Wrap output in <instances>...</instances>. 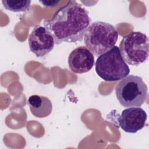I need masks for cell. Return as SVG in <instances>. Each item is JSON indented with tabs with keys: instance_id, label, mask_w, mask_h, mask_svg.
I'll return each mask as SVG.
<instances>
[{
	"instance_id": "6da1fadb",
	"label": "cell",
	"mask_w": 149,
	"mask_h": 149,
	"mask_svg": "<svg viewBox=\"0 0 149 149\" xmlns=\"http://www.w3.org/2000/svg\"><path fill=\"white\" fill-rule=\"evenodd\" d=\"M87 11L75 1H69L49 20L44 22V27L52 35L55 44L82 41L91 23Z\"/></svg>"
},
{
	"instance_id": "7a4b0ae2",
	"label": "cell",
	"mask_w": 149,
	"mask_h": 149,
	"mask_svg": "<svg viewBox=\"0 0 149 149\" xmlns=\"http://www.w3.org/2000/svg\"><path fill=\"white\" fill-rule=\"evenodd\" d=\"M118 39V33L111 24L95 21L90 24L84 36L86 47L95 56L107 52L113 48Z\"/></svg>"
},
{
	"instance_id": "3957f363",
	"label": "cell",
	"mask_w": 149,
	"mask_h": 149,
	"mask_svg": "<svg viewBox=\"0 0 149 149\" xmlns=\"http://www.w3.org/2000/svg\"><path fill=\"white\" fill-rule=\"evenodd\" d=\"M95 69L98 76L107 81L122 80L130 73L129 67L123 60L117 46L98 56Z\"/></svg>"
},
{
	"instance_id": "277c9868",
	"label": "cell",
	"mask_w": 149,
	"mask_h": 149,
	"mask_svg": "<svg viewBox=\"0 0 149 149\" xmlns=\"http://www.w3.org/2000/svg\"><path fill=\"white\" fill-rule=\"evenodd\" d=\"M116 97L124 107H140L146 101L147 86L139 76L129 75L122 79L115 87Z\"/></svg>"
},
{
	"instance_id": "5b68a950",
	"label": "cell",
	"mask_w": 149,
	"mask_h": 149,
	"mask_svg": "<svg viewBox=\"0 0 149 149\" xmlns=\"http://www.w3.org/2000/svg\"><path fill=\"white\" fill-rule=\"evenodd\" d=\"M119 47L123 60L129 65L139 66L148 58V38L142 32L129 33L123 38Z\"/></svg>"
},
{
	"instance_id": "8992f818",
	"label": "cell",
	"mask_w": 149,
	"mask_h": 149,
	"mask_svg": "<svg viewBox=\"0 0 149 149\" xmlns=\"http://www.w3.org/2000/svg\"><path fill=\"white\" fill-rule=\"evenodd\" d=\"M30 51L37 57H42L54 48L55 41L52 35L45 27L36 26L29 37Z\"/></svg>"
},
{
	"instance_id": "52a82bcc",
	"label": "cell",
	"mask_w": 149,
	"mask_h": 149,
	"mask_svg": "<svg viewBox=\"0 0 149 149\" xmlns=\"http://www.w3.org/2000/svg\"><path fill=\"white\" fill-rule=\"evenodd\" d=\"M147 115L140 107H129L123 109L118 118L120 128L125 132L135 133L146 125Z\"/></svg>"
},
{
	"instance_id": "ba28073f",
	"label": "cell",
	"mask_w": 149,
	"mask_h": 149,
	"mask_svg": "<svg viewBox=\"0 0 149 149\" xmlns=\"http://www.w3.org/2000/svg\"><path fill=\"white\" fill-rule=\"evenodd\" d=\"M94 55L84 46L74 49L68 57L69 69L75 73H84L90 71L94 65Z\"/></svg>"
},
{
	"instance_id": "9c48e42d",
	"label": "cell",
	"mask_w": 149,
	"mask_h": 149,
	"mask_svg": "<svg viewBox=\"0 0 149 149\" xmlns=\"http://www.w3.org/2000/svg\"><path fill=\"white\" fill-rule=\"evenodd\" d=\"M27 104L31 113L37 118H45L49 116L52 111L51 101L43 95H31L27 100Z\"/></svg>"
},
{
	"instance_id": "30bf717a",
	"label": "cell",
	"mask_w": 149,
	"mask_h": 149,
	"mask_svg": "<svg viewBox=\"0 0 149 149\" xmlns=\"http://www.w3.org/2000/svg\"><path fill=\"white\" fill-rule=\"evenodd\" d=\"M2 3L4 8L13 12H25L29 10L31 1L29 0H3Z\"/></svg>"
},
{
	"instance_id": "8fae6325",
	"label": "cell",
	"mask_w": 149,
	"mask_h": 149,
	"mask_svg": "<svg viewBox=\"0 0 149 149\" xmlns=\"http://www.w3.org/2000/svg\"><path fill=\"white\" fill-rule=\"evenodd\" d=\"M41 3H42L43 4L44 6H55L56 3H58L59 1H40Z\"/></svg>"
}]
</instances>
